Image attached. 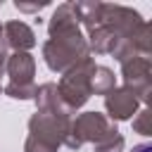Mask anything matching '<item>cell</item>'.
Segmentation results:
<instances>
[{"label":"cell","mask_w":152,"mask_h":152,"mask_svg":"<svg viewBox=\"0 0 152 152\" xmlns=\"http://www.w3.org/2000/svg\"><path fill=\"white\" fill-rule=\"evenodd\" d=\"M48 33L50 38L43 43V59L50 71L64 74L86 57H90L88 43L81 33V24L71 2H64L52 12Z\"/></svg>","instance_id":"1"},{"label":"cell","mask_w":152,"mask_h":152,"mask_svg":"<svg viewBox=\"0 0 152 152\" xmlns=\"http://www.w3.org/2000/svg\"><path fill=\"white\" fill-rule=\"evenodd\" d=\"M95 66H97L95 59L86 57L83 62H78L76 66H71L69 71L62 74L57 93H59V100L64 102V107L71 114L88 102V97H90V78H93Z\"/></svg>","instance_id":"2"},{"label":"cell","mask_w":152,"mask_h":152,"mask_svg":"<svg viewBox=\"0 0 152 152\" xmlns=\"http://www.w3.org/2000/svg\"><path fill=\"white\" fill-rule=\"evenodd\" d=\"M71 114L64 109H36V114L28 119V138L59 150L69 135Z\"/></svg>","instance_id":"3"},{"label":"cell","mask_w":152,"mask_h":152,"mask_svg":"<svg viewBox=\"0 0 152 152\" xmlns=\"http://www.w3.org/2000/svg\"><path fill=\"white\" fill-rule=\"evenodd\" d=\"M5 71H7V76H10L7 86L2 88L5 95L12 97V100H33V95H36V83H33L36 59H33L28 52L7 55Z\"/></svg>","instance_id":"4"},{"label":"cell","mask_w":152,"mask_h":152,"mask_svg":"<svg viewBox=\"0 0 152 152\" xmlns=\"http://www.w3.org/2000/svg\"><path fill=\"white\" fill-rule=\"evenodd\" d=\"M114 131H116L114 121H109L104 114H100V112H83L76 119H71L69 135H66L64 145L71 147V150H78L83 142H93L95 145L102 138H107L109 133H114Z\"/></svg>","instance_id":"5"},{"label":"cell","mask_w":152,"mask_h":152,"mask_svg":"<svg viewBox=\"0 0 152 152\" xmlns=\"http://www.w3.org/2000/svg\"><path fill=\"white\" fill-rule=\"evenodd\" d=\"M121 64V76H124V86L140 100V102H150V90H152V64L150 57L135 55L128 57Z\"/></svg>","instance_id":"6"},{"label":"cell","mask_w":152,"mask_h":152,"mask_svg":"<svg viewBox=\"0 0 152 152\" xmlns=\"http://www.w3.org/2000/svg\"><path fill=\"white\" fill-rule=\"evenodd\" d=\"M142 21H145V19H142L135 10H131V7H124V5H107V2H102V24L109 26L114 33H119L121 40L128 38Z\"/></svg>","instance_id":"7"},{"label":"cell","mask_w":152,"mask_h":152,"mask_svg":"<svg viewBox=\"0 0 152 152\" xmlns=\"http://www.w3.org/2000/svg\"><path fill=\"white\" fill-rule=\"evenodd\" d=\"M138 107H140V100L126 86L114 88L104 95V109H107L109 121H126V119L138 114Z\"/></svg>","instance_id":"8"},{"label":"cell","mask_w":152,"mask_h":152,"mask_svg":"<svg viewBox=\"0 0 152 152\" xmlns=\"http://www.w3.org/2000/svg\"><path fill=\"white\" fill-rule=\"evenodd\" d=\"M2 48L7 50H14V52H28L33 45H36V33H33V28L28 26V24H24V21H17V19H12V21H7V24H2Z\"/></svg>","instance_id":"9"},{"label":"cell","mask_w":152,"mask_h":152,"mask_svg":"<svg viewBox=\"0 0 152 152\" xmlns=\"http://www.w3.org/2000/svg\"><path fill=\"white\" fill-rule=\"evenodd\" d=\"M86 43H88V50L95 52V55H114V50L121 43V36L114 33L109 26L100 24V26L88 31V40Z\"/></svg>","instance_id":"10"},{"label":"cell","mask_w":152,"mask_h":152,"mask_svg":"<svg viewBox=\"0 0 152 152\" xmlns=\"http://www.w3.org/2000/svg\"><path fill=\"white\" fill-rule=\"evenodd\" d=\"M114 88H116L114 71L107 69V66H95L93 78H90V95H107Z\"/></svg>","instance_id":"11"},{"label":"cell","mask_w":152,"mask_h":152,"mask_svg":"<svg viewBox=\"0 0 152 152\" xmlns=\"http://www.w3.org/2000/svg\"><path fill=\"white\" fill-rule=\"evenodd\" d=\"M124 135L119 133V128L114 133H109L107 138H102L100 142H95V152H124Z\"/></svg>","instance_id":"12"},{"label":"cell","mask_w":152,"mask_h":152,"mask_svg":"<svg viewBox=\"0 0 152 152\" xmlns=\"http://www.w3.org/2000/svg\"><path fill=\"white\" fill-rule=\"evenodd\" d=\"M133 131L140 133V135H152V112L150 109H142L135 114L133 119Z\"/></svg>","instance_id":"13"},{"label":"cell","mask_w":152,"mask_h":152,"mask_svg":"<svg viewBox=\"0 0 152 152\" xmlns=\"http://www.w3.org/2000/svg\"><path fill=\"white\" fill-rule=\"evenodd\" d=\"M48 5H50L48 0H43V2H33V5H28V2H19V0L14 2V7H17L19 12H40V10L48 7Z\"/></svg>","instance_id":"14"},{"label":"cell","mask_w":152,"mask_h":152,"mask_svg":"<svg viewBox=\"0 0 152 152\" xmlns=\"http://www.w3.org/2000/svg\"><path fill=\"white\" fill-rule=\"evenodd\" d=\"M5 64H7V50L0 45V76H2V71H5Z\"/></svg>","instance_id":"15"},{"label":"cell","mask_w":152,"mask_h":152,"mask_svg":"<svg viewBox=\"0 0 152 152\" xmlns=\"http://www.w3.org/2000/svg\"><path fill=\"white\" fill-rule=\"evenodd\" d=\"M131 152H152V145L150 142H142V145H135Z\"/></svg>","instance_id":"16"},{"label":"cell","mask_w":152,"mask_h":152,"mask_svg":"<svg viewBox=\"0 0 152 152\" xmlns=\"http://www.w3.org/2000/svg\"><path fill=\"white\" fill-rule=\"evenodd\" d=\"M0 36H2V24H0Z\"/></svg>","instance_id":"17"}]
</instances>
